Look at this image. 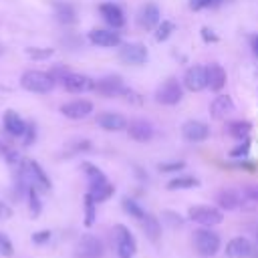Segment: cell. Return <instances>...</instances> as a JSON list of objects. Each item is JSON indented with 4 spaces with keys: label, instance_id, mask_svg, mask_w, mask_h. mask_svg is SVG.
<instances>
[{
    "label": "cell",
    "instance_id": "obj_18",
    "mask_svg": "<svg viewBox=\"0 0 258 258\" xmlns=\"http://www.w3.org/2000/svg\"><path fill=\"white\" fill-rule=\"evenodd\" d=\"M254 254V246L248 238H232L226 244V258H250Z\"/></svg>",
    "mask_w": 258,
    "mask_h": 258
},
{
    "label": "cell",
    "instance_id": "obj_32",
    "mask_svg": "<svg viewBox=\"0 0 258 258\" xmlns=\"http://www.w3.org/2000/svg\"><path fill=\"white\" fill-rule=\"evenodd\" d=\"M242 206L248 202L250 206H256L258 204V183H248L242 187Z\"/></svg>",
    "mask_w": 258,
    "mask_h": 258
},
{
    "label": "cell",
    "instance_id": "obj_42",
    "mask_svg": "<svg viewBox=\"0 0 258 258\" xmlns=\"http://www.w3.org/2000/svg\"><path fill=\"white\" fill-rule=\"evenodd\" d=\"M208 6H212V0H189L191 10H202V8H208Z\"/></svg>",
    "mask_w": 258,
    "mask_h": 258
},
{
    "label": "cell",
    "instance_id": "obj_2",
    "mask_svg": "<svg viewBox=\"0 0 258 258\" xmlns=\"http://www.w3.org/2000/svg\"><path fill=\"white\" fill-rule=\"evenodd\" d=\"M220 236L216 232H212L210 228H202V230H196L194 232V248L200 256H214L218 250H220Z\"/></svg>",
    "mask_w": 258,
    "mask_h": 258
},
{
    "label": "cell",
    "instance_id": "obj_23",
    "mask_svg": "<svg viewBox=\"0 0 258 258\" xmlns=\"http://www.w3.org/2000/svg\"><path fill=\"white\" fill-rule=\"evenodd\" d=\"M206 69H208V87H210V91L220 93L224 89V85H226V71H224V67L218 64V62H212Z\"/></svg>",
    "mask_w": 258,
    "mask_h": 258
},
{
    "label": "cell",
    "instance_id": "obj_13",
    "mask_svg": "<svg viewBox=\"0 0 258 258\" xmlns=\"http://www.w3.org/2000/svg\"><path fill=\"white\" fill-rule=\"evenodd\" d=\"M60 85L69 91V93H85V91H91L95 81L89 79L87 75H81V73H67L60 81Z\"/></svg>",
    "mask_w": 258,
    "mask_h": 258
},
{
    "label": "cell",
    "instance_id": "obj_10",
    "mask_svg": "<svg viewBox=\"0 0 258 258\" xmlns=\"http://www.w3.org/2000/svg\"><path fill=\"white\" fill-rule=\"evenodd\" d=\"M161 22V12L157 8V4L153 2H145L139 12H137V26L141 30H155V26Z\"/></svg>",
    "mask_w": 258,
    "mask_h": 258
},
{
    "label": "cell",
    "instance_id": "obj_29",
    "mask_svg": "<svg viewBox=\"0 0 258 258\" xmlns=\"http://www.w3.org/2000/svg\"><path fill=\"white\" fill-rule=\"evenodd\" d=\"M121 206H123V210H125L131 218H135V220H143V218H145V210H143L135 200H131V198H123Z\"/></svg>",
    "mask_w": 258,
    "mask_h": 258
},
{
    "label": "cell",
    "instance_id": "obj_36",
    "mask_svg": "<svg viewBox=\"0 0 258 258\" xmlns=\"http://www.w3.org/2000/svg\"><path fill=\"white\" fill-rule=\"evenodd\" d=\"M163 220L171 226V228H181L183 226V218L179 216V214H175V212H163Z\"/></svg>",
    "mask_w": 258,
    "mask_h": 258
},
{
    "label": "cell",
    "instance_id": "obj_39",
    "mask_svg": "<svg viewBox=\"0 0 258 258\" xmlns=\"http://www.w3.org/2000/svg\"><path fill=\"white\" fill-rule=\"evenodd\" d=\"M12 252H14L12 242L8 240V236H6V234H2V232H0V254H2V256H12Z\"/></svg>",
    "mask_w": 258,
    "mask_h": 258
},
{
    "label": "cell",
    "instance_id": "obj_5",
    "mask_svg": "<svg viewBox=\"0 0 258 258\" xmlns=\"http://www.w3.org/2000/svg\"><path fill=\"white\" fill-rule=\"evenodd\" d=\"M115 250H117V256L119 258H133L135 256V250H137V244H135V238L133 234L129 232L127 226L123 224H117L115 230Z\"/></svg>",
    "mask_w": 258,
    "mask_h": 258
},
{
    "label": "cell",
    "instance_id": "obj_26",
    "mask_svg": "<svg viewBox=\"0 0 258 258\" xmlns=\"http://www.w3.org/2000/svg\"><path fill=\"white\" fill-rule=\"evenodd\" d=\"M250 129H252V125L248 123V121H230L228 125H226V131H228V135H232V137H236V139H248V135H250Z\"/></svg>",
    "mask_w": 258,
    "mask_h": 258
},
{
    "label": "cell",
    "instance_id": "obj_24",
    "mask_svg": "<svg viewBox=\"0 0 258 258\" xmlns=\"http://www.w3.org/2000/svg\"><path fill=\"white\" fill-rule=\"evenodd\" d=\"M54 16L62 24H75L77 22V10L69 2H54Z\"/></svg>",
    "mask_w": 258,
    "mask_h": 258
},
{
    "label": "cell",
    "instance_id": "obj_17",
    "mask_svg": "<svg viewBox=\"0 0 258 258\" xmlns=\"http://www.w3.org/2000/svg\"><path fill=\"white\" fill-rule=\"evenodd\" d=\"M127 133H129V137H131L133 141L147 143V141L153 139L155 129H153V125H151L149 121H145V119H135V121L127 123Z\"/></svg>",
    "mask_w": 258,
    "mask_h": 258
},
{
    "label": "cell",
    "instance_id": "obj_21",
    "mask_svg": "<svg viewBox=\"0 0 258 258\" xmlns=\"http://www.w3.org/2000/svg\"><path fill=\"white\" fill-rule=\"evenodd\" d=\"M232 111H234V101H232V97H228V95H218V97H214V101L210 103V115H212L214 119H224V117H228Z\"/></svg>",
    "mask_w": 258,
    "mask_h": 258
},
{
    "label": "cell",
    "instance_id": "obj_34",
    "mask_svg": "<svg viewBox=\"0 0 258 258\" xmlns=\"http://www.w3.org/2000/svg\"><path fill=\"white\" fill-rule=\"evenodd\" d=\"M26 194H28V204H30V212H32V216H38V214H40V200H38L36 187L30 185Z\"/></svg>",
    "mask_w": 258,
    "mask_h": 258
},
{
    "label": "cell",
    "instance_id": "obj_27",
    "mask_svg": "<svg viewBox=\"0 0 258 258\" xmlns=\"http://www.w3.org/2000/svg\"><path fill=\"white\" fill-rule=\"evenodd\" d=\"M141 226H143V232H145V236L149 238V240H157L159 238V234H161V224H159V220L155 218V216H151V214H145V218L141 220Z\"/></svg>",
    "mask_w": 258,
    "mask_h": 258
},
{
    "label": "cell",
    "instance_id": "obj_25",
    "mask_svg": "<svg viewBox=\"0 0 258 258\" xmlns=\"http://www.w3.org/2000/svg\"><path fill=\"white\" fill-rule=\"evenodd\" d=\"M115 187L109 183V181H99V183H89V196L99 204V202H105L113 196Z\"/></svg>",
    "mask_w": 258,
    "mask_h": 258
},
{
    "label": "cell",
    "instance_id": "obj_8",
    "mask_svg": "<svg viewBox=\"0 0 258 258\" xmlns=\"http://www.w3.org/2000/svg\"><path fill=\"white\" fill-rule=\"evenodd\" d=\"M103 254H105V246L93 234H85L79 240L77 250H75V256L77 258H103Z\"/></svg>",
    "mask_w": 258,
    "mask_h": 258
},
{
    "label": "cell",
    "instance_id": "obj_7",
    "mask_svg": "<svg viewBox=\"0 0 258 258\" xmlns=\"http://www.w3.org/2000/svg\"><path fill=\"white\" fill-rule=\"evenodd\" d=\"M119 58H121V62H125V64L141 67V64H145V60L149 58V52H147L145 44H141V42H125V44H121V48H119Z\"/></svg>",
    "mask_w": 258,
    "mask_h": 258
},
{
    "label": "cell",
    "instance_id": "obj_4",
    "mask_svg": "<svg viewBox=\"0 0 258 258\" xmlns=\"http://www.w3.org/2000/svg\"><path fill=\"white\" fill-rule=\"evenodd\" d=\"M187 216H189V220H194L196 224L206 226V228L218 226L224 220L222 210H218L214 206H191L189 212H187Z\"/></svg>",
    "mask_w": 258,
    "mask_h": 258
},
{
    "label": "cell",
    "instance_id": "obj_35",
    "mask_svg": "<svg viewBox=\"0 0 258 258\" xmlns=\"http://www.w3.org/2000/svg\"><path fill=\"white\" fill-rule=\"evenodd\" d=\"M52 48H36V46H30V48H26V54L30 56V58H34V60H40V58H48V56H52Z\"/></svg>",
    "mask_w": 258,
    "mask_h": 258
},
{
    "label": "cell",
    "instance_id": "obj_46",
    "mask_svg": "<svg viewBox=\"0 0 258 258\" xmlns=\"http://www.w3.org/2000/svg\"><path fill=\"white\" fill-rule=\"evenodd\" d=\"M224 2H228V0H212V6H220V4H224Z\"/></svg>",
    "mask_w": 258,
    "mask_h": 258
},
{
    "label": "cell",
    "instance_id": "obj_20",
    "mask_svg": "<svg viewBox=\"0 0 258 258\" xmlns=\"http://www.w3.org/2000/svg\"><path fill=\"white\" fill-rule=\"evenodd\" d=\"M2 123H4V129H6V133H10L12 137H22L24 135V131H26V121L16 113V111H6L4 113V117H2Z\"/></svg>",
    "mask_w": 258,
    "mask_h": 258
},
{
    "label": "cell",
    "instance_id": "obj_22",
    "mask_svg": "<svg viewBox=\"0 0 258 258\" xmlns=\"http://www.w3.org/2000/svg\"><path fill=\"white\" fill-rule=\"evenodd\" d=\"M216 202L220 206V210H236L242 208V194L236 189H220L216 194Z\"/></svg>",
    "mask_w": 258,
    "mask_h": 258
},
{
    "label": "cell",
    "instance_id": "obj_38",
    "mask_svg": "<svg viewBox=\"0 0 258 258\" xmlns=\"http://www.w3.org/2000/svg\"><path fill=\"white\" fill-rule=\"evenodd\" d=\"M183 167H185V163H183V161H169V163H159V165H157V169H159V171H163V173L179 171V169H183Z\"/></svg>",
    "mask_w": 258,
    "mask_h": 258
},
{
    "label": "cell",
    "instance_id": "obj_19",
    "mask_svg": "<svg viewBox=\"0 0 258 258\" xmlns=\"http://www.w3.org/2000/svg\"><path fill=\"white\" fill-rule=\"evenodd\" d=\"M97 125L105 131H123V129H127V119L121 113L103 111L97 115Z\"/></svg>",
    "mask_w": 258,
    "mask_h": 258
},
{
    "label": "cell",
    "instance_id": "obj_28",
    "mask_svg": "<svg viewBox=\"0 0 258 258\" xmlns=\"http://www.w3.org/2000/svg\"><path fill=\"white\" fill-rule=\"evenodd\" d=\"M200 179L194 175H177L167 181V189H189V187H196Z\"/></svg>",
    "mask_w": 258,
    "mask_h": 258
},
{
    "label": "cell",
    "instance_id": "obj_6",
    "mask_svg": "<svg viewBox=\"0 0 258 258\" xmlns=\"http://www.w3.org/2000/svg\"><path fill=\"white\" fill-rule=\"evenodd\" d=\"M183 99V87L177 79H167L155 91V101L161 105H177Z\"/></svg>",
    "mask_w": 258,
    "mask_h": 258
},
{
    "label": "cell",
    "instance_id": "obj_45",
    "mask_svg": "<svg viewBox=\"0 0 258 258\" xmlns=\"http://www.w3.org/2000/svg\"><path fill=\"white\" fill-rule=\"evenodd\" d=\"M250 48H252L254 56H258V34H252L250 36Z\"/></svg>",
    "mask_w": 258,
    "mask_h": 258
},
{
    "label": "cell",
    "instance_id": "obj_33",
    "mask_svg": "<svg viewBox=\"0 0 258 258\" xmlns=\"http://www.w3.org/2000/svg\"><path fill=\"white\" fill-rule=\"evenodd\" d=\"M95 200L87 194L85 196V226H93V222H95Z\"/></svg>",
    "mask_w": 258,
    "mask_h": 258
},
{
    "label": "cell",
    "instance_id": "obj_9",
    "mask_svg": "<svg viewBox=\"0 0 258 258\" xmlns=\"http://www.w3.org/2000/svg\"><path fill=\"white\" fill-rule=\"evenodd\" d=\"M183 87L191 93H200L208 87V69L204 64H194L183 75Z\"/></svg>",
    "mask_w": 258,
    "mask_h": 258
},
{
    "label": "cell",
    "instance_id": "obj_11",
    "mask_svg": "<svg viewBox=\"0 0 258 258\" xmlns=\"http://www.w3.org/2000/svg\"><path fill=\"white\" fill-rule=\"evenodd\" d=\"M93 91H97L99 95H103V97L109 99V97H119V95H123V93H125V87H123L121 77L109 75V77H103V79L95 81Z\"/></svg>",
    "mask_w": 258,
    "mask_h": 258
},
{
    "label": "cell",
    "instance_id": "obj_41",
    "mask_svg": "<svg viewBox=\"0 0 258 258\" xmlns=\"http://www.w3.org/2000/svg\"><path fill=\"white\" fill-rule=\"evenodd\" d=\"M50 238V232L48 230H42V232H34L32 234V242L34 244H42V242H46Z\"/></svg>",
    "mask_w": 258,
    "mask_h": 258
},
{
    "label": "cell",
    "instance_id": "obj_15",
    "mask_svg": "<svg viewBox=\"0 0 258 258\" xmlns=\"http://www.w3.org/2000/svg\"><path fill=\"white\" fill-rule=\"evenodd\" d=\"M99 12H101L103 20H105L113 30L125 26V14H123V8H121L119 4H115V2H103V4L99 6Z\"/></svg>",
    "mask_w": 258,
    "mask_h": 258
},
{
    "label": "cell",
    "instance_id": "obj_30",
    "mask_svg": "<svg viewBox=\"0 0 258 258\" xmlns=\"http://www.w3.org/2000/svg\"><path fill=\"white\" fill-rule=\"evenodd\" d=\"M173 30H175V24H173L171 20H161V22L155 26V40H157V42L167 40Z\"/></svg>",
    "mask_w": 258,
    "mask_h": 258
},
{
    "label": "cell",
    "instance_id": "obj_16",
    "mask_svg": "<svg viewBox=\"0 0 258 258\" xmlns=\"http://www.w3.org/2000/svg\"><path fill=\"white\" fill-rule=\"evenodd\" d=\"M89 42L95 46H103V48H111V46H119L121 44V34L115 30H107V28H93L89 32Z\"/></svg>",
    "mask_w": 258,
    "mask_h": 258
},
{
    "label": "cell",
    "instance_id": "obj_40",
    "mask_svg": "<svg viewBox=\"0 0 258 258\" xmlns=\"http://www.w3.org/2000/svg\"><path fill=\"white\" fill-rule=\"evenodd\" d=\"M248 149H250V141H248V139H242V143H240L238 147L230 149V155H232V157H244V155L248 153Z\"/></svg>",
    "mask_w": 258,
    "mask_h": 258
},
{
    "label": "cell",
    "instance_id": "obj_1",
    "mask_svg": "<svg viewBox=\"0 0 258 258\" xmlns=\"http://www.w3.org/2000/svg\"><path fill=\"white\" fill-rule=\"evenodd\" d=\"M54 79L50 77V73L44 71H26L20 77V85L22 89L30 91V93H48L54 87Z\"/></svg>",
    "mask_w": 258,
    "mask_h": 258
},
{
    "label": "cell",
    "instance_id": "obj_31",
    "mask_svg": "<svg viewBox=\"0 0 258 258\" xmlns=\"http://www.w3.org/2000/svg\"><path fill=\"white\" fill-rule=\"evenodd\" d=\"M83 171H85V175L89 177V183H99V181H107V177H105V173L97 167V165H93V163H89V161H85L83 163Z\"/></svg>",
    "mask_w": 258,
    "mask_h": 258
},
{
    "label": "cell",
    "instance_id": "obj_3",
    "mask_svg": "<svg viewBox=\"0 0 258 258\" xmlns=\"http://www.w3.org/2000/svg\"><path fill=\"white\" fill-rule=\"evenodd\" d=\"M20 173L28 179L30 185H34L36 189H44L48 191L50 189V179L48 175L44 173V169L34 161V159H22L20 161Z\"/></svg>",
    "mask_w": 258,
    "mask_h": 258
},
{
    "label": "cell",
    "instance_id": "obj_12",
    "mask_svg": "<svg viewBox=\"0 0 258 258\" xmlns=\"http://www.w3.org/2000/svg\"><path fill=\"white\" fill-rule=\"evenodd\" d=\"M181 135L189 143H202V141H206L210 137V127L204 121L189 119V121H185L181 125Z\"/></svg>",
    "mask_w": 258,
    "mask_h": 258
},
{
    "label": "cell",
    "instance_id": "obj_37",
    "mask_svg": "<svg viewBox=\"0 0 258 258\" xmlns=\"http://www.w3.org/2000/svg\"><path fill=\"white\" fill-rule=\"evenodd\" d=\"M22 137H24V141H22L24 147H28V145L34 143V139H36V127H34V123H28V125H26V131H24Z\"/></svg>",
    "mask_w": 258,
    "mask_h": 258
},
{
    "label": "cell",
    "instance_id": "obj_14",
    "mask_svg": "<svg viewBox=\"0 0 258 258\" xmlns=\"http://www.w3.org/2000/svg\"><path fill=\"white\" fill-rule=\"evenodd\" d=\"M60 113L67 119H85L93 113V103L87 99H75V101L60 105Z\"/></svg>",
    "mask_w": 258,
    "mask_h": 258
},
{
    "label": "cell",
    "instance_id": "obj_44",
    "mask_svg": "<svg viewBox=\"0 0 258 258\" xmlns=\"http://www.w3.org/2000/svg\"><path fill=\"white\" fill-rule=\"evenodd\" d=\"M202 38H204L206 42H208V40H212V42H216V40H218V36H216L210 28H202Z\"/></svg>",
    "mask_w": 258,
    "mask_h": 258
},
{
    "label": "cell",
    "instance_id": "obj_43",
    "mask_svg": "<svg viewBox=\"0 0 258 258\" xmlns=\"http://www.w3.org/2000/svg\"><path fill=\"white\" fill-rule=\"evenodd\" d=\"M8 218H12V208L8 204L0 202V220H8Z\"/></svg>",
    "mask_w": 258,
    "mask_h": 258
}]
</instances>
